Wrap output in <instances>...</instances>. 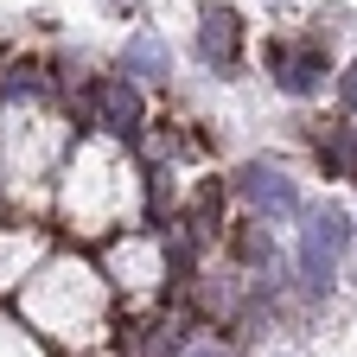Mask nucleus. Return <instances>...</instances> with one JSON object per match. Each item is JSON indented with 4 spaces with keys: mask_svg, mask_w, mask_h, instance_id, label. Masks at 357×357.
Here are the masks:
<instances>
[{
    "mask_svg": "<svg viewBox=\"0 0 357 357\" xmlns=\"http://www.w3.org/2000/svg\"><path fill=\"white\" fill-rule=\"evenodd\" d=\"M344 243H351V217L338 204H326V211L306 217V236H300V281H306V294H332Z\"/></svg>",
    "mask_w": 357,
    "mask_h": 357,
    "instance_id": "nucleus-1",
    "label": "nucleus"
},
{
    "mask_svg": "<svg viewBox=\"0 0 357 357\" xmlns=\"http://www.w3.org/2000/svg\"><path fill=\"white\" fill-rule=\"evenodd\" d=\"M268 77L287 96H312L326 83V38H275L268 45Z\"/></svg>",
    "mask_w": 357,
    "mask_h": 357,
    "instance_id": "nucleus-2",
    "label": "nucleus"
},
{
    "mask_svg": "<svg viewBox=\"0 0 357 357\" xmlns=\"http://www.w3.org/2000/svg\"><path fill=\"white\" fill-rule=\"evenodd\" d=\"M96 128H109V134H134L141 128V89H134L128 77H96L83 89V102H77Z\"/></svg>",
    "mask_w": 357,
    "mask_h": 357,
    "instance_id": "nucleus-3",
    "label": "nucleus"
},
{
    "mask_svg": "<svg viewBox=\"0 0 357 357\" xmlns=\"http://www.w3.org/2000/svg\"><path fill=\"white\" fill-rule=\"evenodd\" d=\"M236 192H243L261 217H294V211H300V192H294V178H287L281 166H243Z\"/></svg>",
    "mask_w": 357,
    "mask_h": 357,
    "instance_id": "nucleus-4",
    "label": "nucleus"
},
{
    "mask_svg": "<svg viewBox=\"0 0 357 357\" xmlns=\"http://www.w3.org/2000/svg\"><path fill=\"white\" fill-rule=\"evenodd\" d=\"M198 58L211 70H230L243 58V20L230 7H204V20H198Z\"/></svg>",
    "mask_w": 357,
    "mask_h": 357,
    "instance_id": "nucleus-5",
    "label": "nucleus"
},
{
    "mask_svg": "<svg viewBox=\"0 0 357 357\" xmlns=\"http://www.w3.org/2000/svg\"><path fill=\"white\" fill-rule=\"evenodd\" d=\"M121 77H172V52L153 38V32H141V38H128V52H121Z\"/></svg>",
    "mask_w": 357,
    "mask_h": 357,
    "instance_id": "nucleus-6",
    "label": "nucleus"
},
{
    "mask_svg": "<svg viewBox=\"0 0 357 357\" xmlns=\"http://www.w3.org/2000/svg\"><path fill=\"white\" fill-rule=\"evenodd\" d=\"M319 166H326V178H357V134L351 128L319 134Z\"/></svg>",
    "mask_w": 357,
    "mask_h": 357,
    "instance_id": "nucleus-7",
    "label": "nucleus"
},
{
    "mask_svg": "<svg viewBox=\"0 0 357 357\" xmlns=\"http://www.w3.org/2000/svg\"><path fill=\"white\" fill-rule=\"evenodd\" d=\"M178 351H185V326L178 319H153L134 338V357H178Z\"/></svg>",
    "mask_w": 357,
    "mask_h": 357,
    "instance_id": "nucleus-8",
    "label": "nucleus"
},
{
    "mask_svg": "<svg viewBox=\"0 0 357 357\" xmlns=\"http://www.w3.org/2000/svg\"><path fill=\"white\" fill-rule=\"evenodd\" d=\"M236 255H243V261H268V236H261V230H243V236H236Z\"/></svg>",
    "mask_w": 357,
    "mask_h": 357,
    "instance_id": "nucleus-9",
    "label": "nucleus"
},
{
    "mask_svg": "<svg viewBox=\"0 0 357 357\" xmlns=\"http://www.w3.org/2000/svg\"><path fill=\"white\" fill-rule=\"evenodd\" d=\"M338 96H344V109H351V115H357V64H351V70H344V83H338Z\"/></svg>",
    "mask_w": 357,
    "mask_h": 357,
    "instance_id": "nucleus-10",
    "label": "nucleus"
},
{
    "mask_svg": "<svg viewBox=\"0 0 357 357\" xmlns=\"http://www.w3.org/2000/svg\"><path fill=\"white\" fill-rule=\"evenodd\" d=\"M192 357H223V344H204V351H192Z\"/></svg>",
    "mask_w": 357,
    "mask_h": 357,
    "instance_id": "nucleus-11",
    "label": "nucleus"
}]
</instances>
